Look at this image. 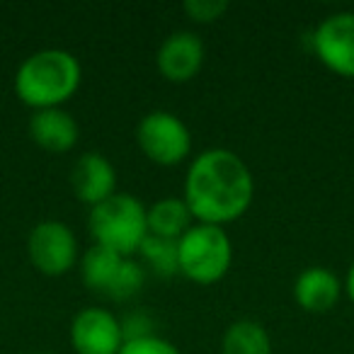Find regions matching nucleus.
Masks as SVG:
<instances>
[{"instance_id":"17","label":"nucleus","mask_w":354,"mask_h":354,"mask_svg":"<svg viewBox=\"0 0 354 354\" xmlns=\"http://www.w3.org/2000/svg\"><path fill=\"white\" fill-rule=\"evenodd\" d=\"M143 281H146V272H143V267L138 265L136 260L127 257L124 265H122V272H119L117 281H114V286H112V291H109L107 299H112V301L133 299V296L143 289Z\"/></svg>"},{"instance_id":"19","label":"nucleus","mask_w":354,"mask_h":354,"mask_svg":"<svg viewBox=\"0 0 354 354\" xmlns=\"http://www.w3.org/2000/svg\"><path fill=\"white\" fill-rule=\"evenodd\" d=\"M119 354H180V349H177L172 342H167L165 337L146 335V337L124 339Z\"/></svg>"},{"instance_id":"12","label":"nucleus","mask_w":354,"mask_h":354,"mask_svg":"<svg viewBox=\"0 0 354 354\" xmlns=\"http://www.w3.org/2000/svg\"><path fill=\"white\" fill-rule=\"evenodd\" d=\"M30 136L46 153H68L78 143L80 127L64 107L39 109L30 117Z\"/></svg>"},{"instance_id":"15","label":"nucleus","mask_w":354,"mask_h":354,"mask_svg":"<svg viewBox=\"0 0 354 354\" xmlns=\"http://www.w3.org/2000/svg\"><path fill=\"white\" fill-rule=\"evenodd\" d=\"M221 354H272V337L255 320H236L223 333Z\"/></svg>"},{"instance_id":"16","label":"nucleus","mask_w":354,"mask_h":354,"mask_svg":"<svg viewBox=\"0 0 354 354\" xmlns=\"http://www.w3.org/2000/svg\"><path fill=\"white\" fill-rule=\"evenodd\" d=\"M141 257L146 267H151L158 277H172L177 274V241H165V238L148 236L141 245Z\"/></svg>"},{"instance_id":"13","label":"nucleus","mask_w":354,"mask_h":354,"mask_svg":"<svg viewBox=\"0 0 354 354\" xmlns=\"http://www.w3.org/2000/svg\"><path fill=\"white\" fill-rule=\"evenodd\" d=\"M148 236L165 238V241H180L192 228V212L185 199L165 197L148 207Z\"/></svg>"},{"instance_id":"3","label":"nucleus","mask_w":354,"mask_h":354,"mask_svg":"<svg viewBox=\"0 0 354 354\" xmlns=\"http://www.w3.org/2000/svg\"><path fill=\"white\" fill-rule=\"evenodd\" d=\"M148 209L133 194L117 192L102 204L90 209L88 228L95 245L107 248L122 257H131L141 250L148 238Z\"/></svg>"},{"instance_id":"8","label":"nucleus","mask_w":354,"mask_h":354,"mask_svg":"<svg viewBox=\"0 0 354 354\" xmlns=\"http://www.w3.org/2000/svg\"><path fill=\"white\" fill-rule=\"evenodd\" d=\"M71 344L75 354H119L124 344L122 323L112 310L88 306L71 323Z\"/></svg>"},{"instance_id":"14","label":"nucleus","mask_w":354,"mask_h":354,"mask_svg":"<svg viewBox=\"0 0 354 354\" xmlns=\"http://www.w3.org/2000/svg\"><path fill=\"white\" fill-rule=\"evenodd\" d=\"M127 257L117 255V252L107 250V248L93 245L80 260V272H83V281L90 291L95 294L109 296L114 281H117L122 265Z\"/></svg>"},{"instance_id":"20","label":"nucleus","mask_w":354,"mask_h":354,"mask_svg":"<svg viewBox=\"0 0 354 354\" xmlns=\"http://www.w3.org/2000/svg\"><path fill=\"white\" fill-rule=\"evenodd\" d=\"M344 294L349 296V301L354 304V262H352V267L347 270V277H344Z\"/></svg>"},{"instance_id":"6","label":"nucleus","mask_w":354,"mask_h":354,"mask_svg":"<svg viewBox=\"0 0 354 354\" xmlns=\"http://www.w3.org/2000/svg\"><path fill=\"white\" fill-rule=\"evenodd\" d=\"M27 255L44 277H64L78 262V238L64 221H41L30 231Z\"/></svg>"},{"instance_id":"18","label":"nucleus","mask_w":354,"mask_h":354,"mask_svg":"<svg viewBox=\"0 0 354 354\" xmlns=\"http://www.w3.org/2000/svg\"><path fill=\"white\" fill-rule=\"evenodd\" d=\"M183 10L197 25H212L228 12V0H185Z\"/></svg>"},{"instance_id":"9","label":"nucleus","mask_w":354,"mask_h":354,"mask_svg":"<svg viewBox=\"0 0 354 354\" xmlns=\"http://www.w3.org/2000/svg\"><path fill=\"white\" fill-rule=\"evenodd\" d=\"M160 75L170 83H189L204 66V44L194 32H172L156 54Z\"/></svg>"},{"instance_id":"2","label":"nucleus","mask_w":354,"mask_h":354,"mask_svg":"<svg viewBox=\"0 0 354 354\" xmlns=\"http://www.w3.org/2000/svg\"><path fill=\"white\" fill-rule=\"evenodd\" d=\"M83 83L80 61L66 49H41L27 56L15 73V95L22 104L39 109L64 107Z\"/></svg>"},{"instance_id":"5","label":"nucleus","mask_w":354,"mask_h":354,"mask_svg":"<svg viewBox=\"0 0 354 354\" xmlns=\"http://www.w3.org/2000/svg\"><path fill=\"white\" fill-rule=\"evenodd\" d=\"M136 143L148 160L162 167L180 165L192 153V133L187 124L165 109H153L138 122Z\"/></svg>"},{"instance_id":"4","label":"nucleus","mask_w":354,"mask_h":354,"mask_svg":"<svg viewBox=\"0 0 354 354\" xmlns=\"http://www.w3.org/2000/svg\"><path fill=\"white\" fill-rule=\"evenodd\" d=\"M233 265V243L221 226L192 223L177 241V270L194 284H216Z\"/></svg>"},{"instance_id":"11","label":"nucleus","mask_w":354,"mask_h":354,"mask_svg":"<svg viewBox=\"0 0 354 354\" xmlns=\"http://www.w3.org/2000/svg\"><path fill=\"white\" fill-rule=\"evenodd\" d=\"M342 281L328 267H306L294 281V299L306 313H328L342 296Z\"/></svg>"},{"instance_id":"1","label":"nucleus","mask_w":354,"mask_h":354,"mask_svg":"<svg viewBox=\"0 0 354 354\" xmlns=\"http://www.w3.org/2000/svg\"><path fill=\"white\" fill-rule=\"evenodd\" d=\"M255 177L238 153L207 148L189 162L185 177V204L197 223L226 226L250 209Z\"/></svg>"},{"instance_id":"10","label":"nucleus","mask_w":354,"mask_h":354,"mask_svg":"<svg viewBox=\"0 0 354 354\" xmlns=\"http://www.w3.org/2000/svg\"><path fill=\"white\" fill-rule=\"evenodd\" d=\"M71 185H73L78 202L93 209L112 194H117V170L100 153H85L75 160L73 172H71Z\"/></svg>"},{"instance_id":"7","label":"nucleus","mask_w":354,"mask_h":354,"mask_svg":"<svg viewBox=\"0 0 354 354\" xmlns=\"http://www.w3.org/2000/svg\"><path fill=\"white\" fill-rule=\"evenodd\" d=\"M313 54L339 78H354V12H335L313 32Z\"/></svg>"}]
</instances>
